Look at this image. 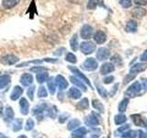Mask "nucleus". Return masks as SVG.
<instances>
[{"instance_id": "f257e3e1", "label": "nucleus", "mask_w": 147, "mask_h": 138, "mask_svg": "<svg viewBox=\"0 0 147 138\" xmlns=\"http://www.w3.org/2000/svg\"><path fill=\"white\" fill-rule=\"evenodd\" d=\"M142 89V86L140 84L139 81H135L133 84H131L130 87H129V89L126 90V95L128 97H131V98H133V97H135L139 92L141 91Z\"/></svg>"}, {"instance_id": "f03ea898", "label": "nucleus", "mask_w": 147, "mask_h": 138, "mask_svg": "<svg viewBox=\"0 0 147 138\" xmlns=\"http://www.w3.org/2000/svg\"><path fill=\"white\" fill-rule=\"evenodd\" d=\"M80 50L84 54H90L96 50V44L92 41H84L80 45Z\"/></svg>"}, {"instance_id": "7ed1b4c3", "label": "nucleus", "mask_w": 147, "mask_h": 138, "mask_svg": "<svg viewBox=\"0 0 147 138\" xmlns=\"http://www.w3.org/2000/svg\"><path fill=\"white\" fill-rule=\"evenodd\" d=\"M82 66L84 69L87 71H95L96 68H98V62L96 61V59L94 58H87L86 61L83 63Z\"/></svg>"}, {"instance_id": "20e7f679", "label": "nucleus", "mask_w": 147, "mask_h": 138, "mask_svg": "<svg viewBox=\"0 0 147 138\" xmlns=\"http://www.w3.org/2000/svg\"><path fill=\"white\" fill-rule=\"evenodd\" d=\"M92 34H93V28L87 24L83 26V28L81 29V32H80V35L83 39L88 40L92 37Z\"/></svg>"}, {"instance_id": "39448f33", "label": "nucleus", "mask_w": 147, "mask_h": 138, "mask_svg": "<svg viewBox=\"0 0 147 138\" xmlns=\"http://www.w3.org/2000/svg\"><path fill=\"white\" fill-rule=\"evenodd\" d=\"M18 61V58L15 56L14 54H7L1 58V63L3 64H7V66L15 64Z\"/></svg>"}, {"instance_id": "423d86ee", "label": "nucleus", "mask_w": 147, "mask_h": 138, "mask_svg": "<svg viewBox=\"0 0 147 138\" xmlns=\"http://www.w3.org/2000/svg\"><path fill=\"white\" fill-rule=\"evenodd\" d=\"M85 122H86V123L87 124V125H89V126H96V125H98V124L99 123L98 118L94 112H92L91 114H89L88 116L85 119Z\"/></svg>"}, {"instance_id": "0eeeda50", "label": "nucleus", "mask_w": 147, "mask_h": 138, "mask_svg": "<svg viewBox=\"0 0 147 138\" xmlns=\"http://www.w3.org/2000/svg\"><path fill=\"white\" fill-rule=\"evenodd\" d=\"M115 70V66L111 63H105L100 67V74L101 75H107V74L111 73Z\"/></svg>"}, {"instance_id": "6e6552de", "label": "nucleus", "mask_w": 147, "mask_h": 138, "mask_svg": "<svg viewBox=\"0 0 147 138\" xmlns=\"http://www.w3.org/2000/svg\"><path fill=\"white\" fill-rule=\"evenodd\" d=\"M110 53L109 51L107 48H99L98 50V53H96V58L100 61H103V60H106L109 57Z\"/></svg>"}, {"instance_id": "1a4fd4ad", "label": "nucleus", "mask_w": 147, "mask_h": 138, "mask_svg": "<svg viewBox=\"0 0 147 138\" xmlns=\"http://www.w3.org/2000/svg\"><path fill=\"white\" fill-rule=\"evenodd\" d=\"M94 40L96 43L98 44H102L104 43L106 40H107V35L105 34V32H103L102 30H98L96 31L95 35H94Z\"/></svg>"}, {"instance_id": "9d476101", "label": "nucleus", "mask_w": 147, "mask_h": 138, "mask_svg": "<svg viewBox=\"0 0 147 138\" xmlns=\"http://www.w3.org/2000/svg\"><path fill=\"white\" fill-rule=\"evenodd\" d=\"M146 68H147V64H146L139 63V64H136L133 66H131V69H130V72H131V74H133V75H135V74H137V73H140V72L144 71Z\"/></svg>"}, {"instance_id": "9b49d317", "label": "nucleus", "mask_w": 147, "mask_h": 138, "mask_svg": "<svg viewBox=\"0 0 147 138\" xmlns=\"http://www.w3.org/2000/svg\"><path fill=\"white\" fill-rule=\"evenodd\" d=\"M55 82H56V85L59 87V89L61 90L65 89L68 87V82L63 76H57L56 78H55Z\"/></svg>"}, {"instance_id": "f8f14e48", "label": "nucleus", "mask_w": 147, "mask_h": 138, "mask_svg": "<svg viewBox=\"0 0 147 138\" xmlns=\"http://www.w3.org/2000/svg\"><path fill=\"white\" fill-rule=\"evenodd\" d=\"M32 80H33V77H32L30 74L26 73V74H23V75L20 76V83L24 87L30 86L32 83Z\"/></svg>"}, {"instance_id": "ddd939ff", "label": "nucleus", "mask_w": 147, "mask_h": 138, "mask_svg": "<svg viewBox=\"0 0 147 138\" xmlns=\"http://www.w3.org/2000/svg\"><path fill=\"white\" fill-rule=\"evenodd\" d=\"M69 69L74 73V74H76V75L80 78V79H82V80H84L86 84H88L89 86H91V84H90V82H89V80H88V78H87L84 74L83 73H81L79 70H78L77 68H76V67H73V66H69Z\"/></svg>"}, {"instance_id": "4468645a", "label": "nucleus", "mask_w": 147, "mask_h": 138, "mask_svg": "<svg viewBox=\"0 0 147 138\" xmlns=\"http://www.w3.org/2000/svg\"><path fill=\"white\" fill-rule=\"evenodd\" d=\"M146 14V10L142 7H135L132 9L131 15L136 18H142Z\"/></svg>"}, {"instance_id": "2eb2a0df", "label": "nucleus", "mask_w": 147, "mask_h": 138, "mask_svg": "<svg viewBox=\"0 0 147 138\" xmlns=\"http://www.w3.org/2000/svg\"><path fill=\"white\" fill-rule=\"evenodd\" d=\"M18 3H20V0H3L2 6L5 8L9 9V8H13L14 7H16Z\"/></svg>"}, {"instance_id": "dca6fc26", "label": "nucleus", "mask_w": 147, "mask_h": 138, "mask_svg": "<svg viewBox=\"0 0 147 138\" xmlns=\"http://www.w3.org/2000/svg\"><path fill=\"white\" fill-rule=\"evenodd\" d=\"M22 93H23V89H21L20 87L17 86V87H14V89H13L12 93L10 95V99H13V100H16V99H18V98H20Z\"/></svg>"}, {"instance_id": "f3484780", "label": "nucleus", "mask_w": 147, "mask_h": 138, "mask_svg": "<svg viewBox=\"0 0 147 138\" xmlns=\"http://www.w3.org/2000/svg\"><path fill=\"white\" fill-rule=\"evenodd\" d=\"M68 95L70 98L77 99L81 97V91L78 89H76V87H71L68 91Z\"/></svg>"}, {"instance_id": "a211bd4d", "label": "nucleus", "mask_w": 147, "mask_h": 138, "mask_svg": "<svg viewBox=\"0 0 147 138\" xmlns=\"http://www.w3.org/2000/svg\"><path fill=\"white\" fill-rule=\"evenodd\" d=\"M131 119L135 125L137 126H145V122L139 114H133L131 115Z\"/></svg>"}, {"instance_id": "6ab92c4d", "label": "nucleus", "mask_w": 147, "mask_h": 138, "mask_svg": "<svg viewBox=\"0 0 147 138\" xmlns=\"http://www.w3.org/2000/svg\"><path fill=\"white\" fill-rule=\"evenodd\" d=\"M70 80L71 82L73 83V84H75L76 87H78L79 89H81L83 91H86V87L83 84V83L78 79V78H76V76H70Z\"/></svg>"}, {"instance_id": "aec40b11", "label": "nucleus", "mask_w": 147, "mask_h": 138, "mask_svg": "<svg viewBox=\"0 0 147 138\" xmlns=\"http://www.w3.org/2000/svg\"><path fill=\"white\" fill-rule=\"evenodd\" d=\"M137 30V22L134 20H129L126 24V30L128 32H135Z\"/></svg>"}, {"instance_id": "412c9836", "label": "nucleus", "mask_w": 147, "mask_h": 138, "mask_svg": "<svg viewBox=\"0 0 147 138\" xmlns=\"http://www.w3.org/2000/svg\"><path fill=\"white\" fill-rule=\"evenodd\" d=\"M86 129L85 127H81L73 133V136L76 138H83L86 135Z\"/></svg>"}, {"instance_id": "4be33fe9", "label": "nucleus", "mask_w": 147, "mask_h": 138, "mask_svg": "<svg viewBox=\"0 0 147 138\" xmlns=\"http://www.w3.org/2000/svg\"><path fill=\"white\" fill-rule=\"evenodd\" d=\"M20 109H21V112L22 113H24V114H27L28 112H29V103H28V101L26 99H20Z\"/></svg>"}, {"instance_id": "5701e85b", "label": "nucleus", "mask_w": 147, "mask_h": 138, "mask_svg": "<svg viewBox=\"0 0 147 138\" xmlns=\"http://www.w3.org/2000/svg\"><path fill=\"white\" fill-rule=\"evenodd\" d=\"M10 82V76L7 75H3L0 76V89H4Z\"/></svg>"}, {"instance_id": "b1692460", "label": "nucleus", "mask_w": 147, "mask_h": 138, "mask_svg": "<svg viewBox=\"0 0 147 138\" xmlns=\"http://www.w3.org/2000/svg\"><path fill=\"white\" fill-rule=\"evenodd\" d=\"M70 46H71V49L73 51H77L78 49V39H77V34H75L72 39L70 40Z\"/></svg>"}, {"instance_id": "393cba45", "label": "nucleus", "mask_w": 147, "mask_h": 138, "mask_svg": "<svg viewBox=\"0 0 147 138\" xmlns=\"http://www.w3.org/2000/svg\"><path fill=\"white\" fill-rule=\"evenodd\" d=\"M48 89L51 92V94H54L55 89H56V82L54 81L53 77H51L48 80Z\"/></svg>"}, {"instance_id": "a878e982", "label": "nucleus", "mask_w": 147, "mask_h": 138, "mask_svg": "<svg viewBox=\"0 0 147 138\" xmlns=\"http://www.w3.org/2000/svg\"><path fill=\"white\" fill-rule=\"evenodd\" d=\"M126 121H127V118H126L125 115H123V114L116 115L115 118H114V122H115V123L117 124V125H119V124L125 122Z\"/></svg>"}, {"instance_id": "bb28decb", "label": "nucleus", "mask_w": 147, "mask_h": 138, "mask_svg": "<svg viewBox=\"0 0 147 138\" xmlns=\"http://www.w3.org/2000/svg\"><path fill=\"white\" fill-rule=\"evenodd\" d=\"M92 106H93L94 109L99 110V112H104V107H103V105L101 104V102L99 100L94 99L93 101H92Z\"/></svg>"}, {"instance_id": "cd10ccee", "label": "nucleus", "mask_w": 147, "mask_h": 138, "mask_svg": "<svg viewBox=\"0 0 147 138\" xmlns=\"http://www.w3.org/2000/svg\"><path fill=\"white\" fill-rule=\"evenodd\" d=\"M37 78V81H38V83H43L45 82L46 80H47V78H48V74L46 73V72H42V73H39L38 75H37L36 76Z\"/></svg>"}, {"instance_id": "c85d7f7f", "label": "nucleus", "mask_w": 147, "mask_h": 138, "mask_svg": "<svg viewBox=\"0 0 147 138\" xmlns=\"http://www.w3.org/2000/svg\"><path fill=\"white\" fill-rule=\"evenodd\" d=\"M128 103H129V99H124L121 101V103L119 105V112H124L126 110V108L128 106Z\"/></svg>"}, {"instance_id": "c756f323", "label": "nucleus", "mask_w": 147, "mask_h": 138, "mask_svg": "<svg viewBox=\"0 0 147 138\" xmlns=\"http://www.w3.org/2000/svg\"><path fill=\"white\" fill-rule=\"evenodd\" d=\"M65 60L67 62L71 63V64H76V55L72 53H68L65 56Z\"/></svg>"}, {"instance_id": "7c9ffc66", "label": "nucleus", "mask_w": 147, "mask_h": 138, "mask_svg": "<svg viewBox=\"0 0 147 138\" xmlns=\"http://www.w3.org/2000/svg\"><path fill=\"white\" fill-rule=\"evenodd\" d=\"M99 0H88V3H87V8L88 9H95L96 6L98 5Z\"/></svg>"}, {"instance_id": "2f4dec72", "label": "nucleus", "mask_w": 147, "mask_h": 138, "mask_svg": "<svg viewBox=\"0 0 147 138\" xmlns=\"http://www.w3.org/2000/svg\"><path fill=\"white\" fill-rule=\"evenodd\" d=\"M77 107H78V108H80V109H82V110L88 108V99H83L80 101V102L78 103Z\"/></svg>"}, {"instance_id": "473e14b6", "label": "nucleus", "mask_w": 147, "mask_h": 138, "mask_svg": "<svg viewBox=\"0 0 147 138\" xmlns=\"http://www.w3.org/2000/svg\"><path fill=\"white\" fill-rule=\"evenodd\" d=\"M30 71H31V72H33V73L39 74V73L46 72V71H47V68H45V67H43V66H34V67L30 68Z\"/></svg>"}, {"instance_id": "72a5a7b5", "label": "nucleus", "mask_w": 147, "mask_h": 138, "mask_svg": "<svg viewBox=\"0 0 147 138\" xmlns=\"http://www.w3.org/2000/svg\"><path fill=\"white\" fill-rule=\"evenodd\" d=\"M80 124V122L78 121V120H72V121L69 122V124H68V129L69 130H72V129H74V128H76V127H77L78 125Z\"/></svg>"}, {"instance_id": "f704fd0d", "label": "nucleus", "mask_w": 147, "mask_h": 138, "mask_svg": "<svg viewBox=\"0 0 147 138\" xmlns=\"http://www.w3.org/2000/svg\"><path fill=\"white\" fill-rule=\"evenodd\" d=\"M137 135V133L134 131H130V132H125L122 135V137L124 138H134Z\"/></svg>"}, {"instance_id": "c9c22d12", "label": "nucleus", "mask_w": 147, "mask_h": 138, "mask_svg": "<svg viewBox=\"0 0 147 138\" xmlns=\"http://www.w3.org/2000/svg\"><path fill=\"white\" fill-rule=\"evenodd\" d=\"M38 97L40 98H44V97H47V90L44 87H40L39 90H38Z\"/></svg>"}, {"instance_id": "e433bc0d", "label": "nucleus", "mask_w": 147, "mask_h": 138, "mask_svg": "<svg viewBox=\"0 0 147 138\" xmlns=\"http://www.w3.org/2000/svg\"><path fill=\"white\" fill-rule=\"evenodd\" d=\"M119 4L121 5L122 7L124 8H129L131 6V0H121Z\"/></svg>"}, {"instance_id": "4c0bfd02", "label": "nucleus", "mask_w": 147, "mask_h": 138, "mask_svg": "<svg viewBox=\"0 0 147 138\" xmlns=\"http://www.w3.org/2000/svg\"><path fill=\"white\" fill-rule=\"evenodd\" d=\"M96 87H98V93L102 96V97H104V98H106V97L108 96V92H107V90L106 89H104L101 86H98V84H96Z\"/></svg>"}, {"instance_id": "58836bf2", "label": "nucleus", "mask_w": 147, "mask_h": 138, "mask_svg": "<svg viewBox=\"0 0 147 138\" xmlns=\"http://www.w3.org/2000/svg\"><path fill=\"white\" fill-rule=\"evenodd\" d=\"M111 62L115 63V64H118V66H119V64H121V59L118 54H116V55H114V56L111 57Z\"/></svg>"}, {"instance_id": "ea45409f", "label": "nucleus", "mask_w": 147, "mask_h": 138, "mask_svg": "<svg viewBox=\"0 0 147 138\" xmlns=\"http://www.w3.org/2000/svg\"><path fill=\"white\" fill-rule=\"evenodd\" d=\"M34 90H35V87H30L29 90H28V96H29V98L32 100L33 99V94H34Z\"/></svg>"}, {"instance_id": "a19ab883", "label": "nucleus", "mask_w": 147, "mask_h": 138, "mask_svg": "<svg viewBox=\"0 0 147 138\" xmlns=\"http://www.w3.org/2000/svg\"><path fill=\"white\" fill-rule=\"evenodd\" d=\"M130 129V125L129 124H125L124 126H122V127H119V129H118V132H119V133H125V131H127V130H129Z\"/></svg>"}, {"instance_id": "79ce46f5", "label": "nucleus", "mask_w": 147, "mask_h": 138, "mask_svg": "<svg viewBox=\"0 0 147 138\" xmlns=\"http://www.w3.org/2000/svg\"><path fill=\"white\" fill-rule=\"evenodd\" d=\"M113 80H114V77L112 76H109L108 77H105L103 81H104L105 84H110V83H111Z\"/></svg>"}, {"instance_id": "37998d69", "label": "nucleus", "mask_w": 147, "mask_h": 138, "mask_svg": "<svg viewBox=\"0 0 147 138\" xmlns=\"http://www.w3.org/2000/svg\"><path fill=\"white\" fill-rule=\"evenodd\" d=\"M140 59H141V61H142V62H147V50L141 55Z\"/></svg>"}, {"instance_id": "c03bdc74", "label": "nucleus", "mask_w": 147, "mask_h": 138, "mask_svg": "<svg viewBox=\"0 0 147 138\" xmlns=\"http://www.w3.org/2000/svg\"><path fill=\"white\" fill-rule=\"evenodd\" d=\"M134 3L137 5H146L147 4V0H134Z\"/></svg>"}, {"instance_id": "a18cd8bd", "label": "nucleus", "mask_w": 147, "mask_h": 138, "mask_svg": "<svg viewBox=\"0 0 147 138\" xmlns=\"http://www.w3.org/2000/svg\"><path fill=\"white\" fill-rule=\"evenodd\" d=\"M138 135H139V138H147V133L142 131L138 132Z\"/></svg>"}, {"instance_id": "49530a36", "label": "nucleus", "mask_w": 147, "mask_h": 138, "mask_svg": "<svg viewBox=\"0 0 147 138\" xmlns=\"http://www.w3.org/2000/svg\"><path fill=\"white\" fill-rule=\"evenodd\" d=\"M20 138H26V137H25V136H20Z\"/></svg>"}]
</instances>
